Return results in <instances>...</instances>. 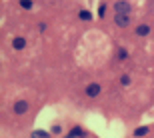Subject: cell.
Returning <instances> with one entry per match:
<instances>
[{
    "mask_svg": "<svg viewBox=\"0 0 154 138\" xmlns=\"http://www.w3.org/2000/svg\"><path fill=\"white\" fill-rule=\"evenodd\" d=\"M78 16L82 18V20H90V18H92V14H90V12H88V10H82V12H80V14H78Z\"/></svg>",
    "mask_w": 154,
    "mask_h": 138,
    "instance_id": "9c48e42d",
    "label": "cell"
},
{
    "mask_svg": "<svg viewBox=\"0 0 154 138\" xmlns=\"http://www.w3.org/2000/svg\"><path fill=\"white\" fill-rule=\"evenodd\" d=\"M114 22H116V26H120V28H126V26L130 24V16H128V14H116Z\"/></svg>",
    "mask_w": 154,
    "mask_h": 138,
    "instance_id": "7a4b0ae2",
    "label": "cell"
},
{
    "mask_svg": "<svg viewBox=\"0 0 154 138\" xmlns=\"http://www.w3.org/2000/svg\"><path fill=\"white\" fill-rule=\"evenodd\" d=\"M146 132H148V128H136L134 130V136H144Z\"/></svg>",
    "mask_w": 154,
    "mask_h": 138,
    "instance_id": "30bf717a",
    "label": "cell"
},
{
    "mask_svg": "<svg viewBox=\"0 0 154 138\" xmlns=\"http://www.w3.org/2000/svg\"><path fill=\"white\" fill-rule=\"evenodd\" d=\"M98 94H100V86H98V84H88V86H86V96L96 98Z\"/></svg>",
    "mask_w": 154,
    "mask_h": 138,
    "instance_id": "277c9868",
    "label": "cell"
},
{
    "mask_svg": "<svg viewBox=\"0 0 154 138\" xmlns=\"http://www.w3.org/2000/svg\"><path fill=\"white\" fill-rule=\"evenodd\" d=\"M114 12L116 14H128V12H130V2H128V0H118V2H114Z\"/></svg>",
    "mask_w": 154,
    "mask_h": 138,
    "instance_id": "6da1fadb",
    "label": "cell"
},
{
    "mask_svg": "<svg viewBox=\"0 0 154 138\" xmlns=\"http://www.w3.org/2000/svg\"><path fill=\"white\" fill-rule=\"evenodd\" d=\"M32 138H48V132H42V130H34Z\"/></svg>",
    "mask_w": 154,
    "mask_h": 138,
    "instance_id": "ba28073f",
    "label": "cell"
},
{
    "mask_svg": "<svg viewBox=\"0 0 154 138\" xmlns=\"http://www.w3.org/2000/svg\"><path fill=\"white\" fill-rule=\"evenodd\" d=\"M120 82H122V86H128V84H130V78H128V76H122Z\"/></svg>",
    "mask_w": 154,
    "mask_h": 138,
    "instance_id": "7c38bea8",
    "label": "cell"
},
{
    "mask_svg": "<svg viewBox=\"0 0 154 138\" xmlns=\"http://www.w3.org/2000/svg\"><path fill=\"white\" fill-rule=\"evenodd\" d=\"M20 6L28 10V8H32V0H20Z\"/></svg>",
    "mask_w": 154,
    "mask_h": 138,
    "instance_id": "8fae6325",
    "label": "cell"
},
{
    "mask_svg": "<svg viewBox=\"0 0 154 138\" xmlns=\"http://www.w3.org/2000/svg\"><path fill=\"white\" fill-rule=\"evenodd\" d=\"M68 138H76V136H72V134H70V136H68Z\"/></svg>",
    "mask_w": 154,
    "mask_h": 138,
    "instance_id": "4fadbf2b",
    "label": "cell"
},
{
    "mask_svg": "<svg viewBox=\"0 0 154 138\" xmlns=\"http://www.w3.org/2000/svg\"><path fill=\"white\" fill-rule=\"evenodd\" d=\"M70 134H72V136H76V138H78V136H84V130H82V128H80V126H74V128H72V130H70Z\"/></svg>",
    "mask_w": 154,
    "mask_h": 138,
    "instance_id": "52a82bcc",
    "label": "cell"
},
{
    "mask_svg": "<svg viewBox=\"0 0 154 138\" xmlns=\"http://www.w3.org/2000/svg\"><path fill=\"white\" fill-rule=\"evenodd\" d=\"M136 34H138V36H148V34H150V28L146 26V24H140V26L136 28Z\"/></svg>",
    "mask_w": 154,
    "mask_h": 138,
    "instance_id": "8992f818",
    "label": "cell"
},
{
    "mask_svg": "<svg viewBox=\"0 0 154 138\" xmlns=\"http://www.w3.org/2000/svg\"><path fill=\"white\" fill-rule=\"evenodd\" d=\"M14 112H16V114L28 112V102H26V100H16V102H14Z\"/></svg>",
    "mask_w": 154,
    "mask_h": 138,
    "instance_id": "3957f363",
    "label": "cell"
},
{
    "mask_svg": "<svg viewBox=\"0 0 154 138\" xmlns=\"http://www.w3.org/2000/svg\"><path fill=\"white\" fill-rule=\"evenodd\" d=\"M12 46H14V48H16V50H22L24 46H26V40H24L22 36H16V38H14V40H12Z\"/></svg>",
    "mask_w": 154,
    "mask_h": 138,
    "instance_id": "5b68a950",
    "label": "cell"
}]
</instances>
